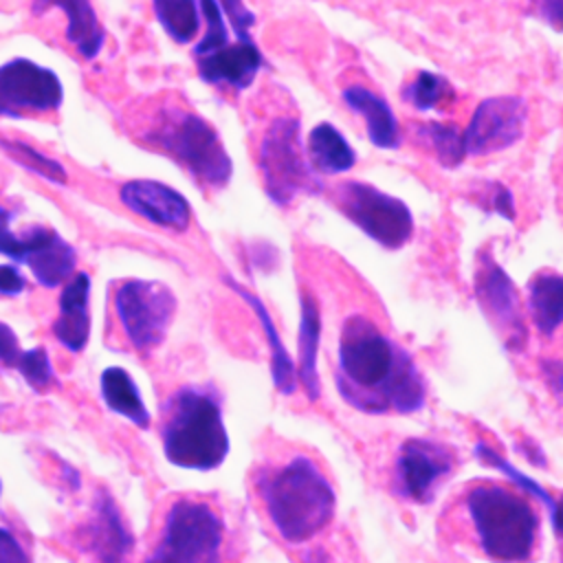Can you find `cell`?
<instances>
[{
  "label": "cell",
  "instance_id": "cell-1",
  "mask_svg": "<svg viewBox=\"0 0 563 563\" xmlns=\"http://www.w3.org/2000/svg\"><path fill=\"white\" fill-rule=\"evenodd\" d=\"M336 387L365 413H413L424 407V378L407 350L365 314H350L339 336Z\"/></svg>",
  "mask_w": 563,
  "mask_h": 563
},
{
  "label": "cell",
  "instance_id": "cell-2",
  "mask_svg": "<svg viewBox=\"0 0 563 563\" xmlns=\"http://www.w3.org/2000/svg\"><path fill=\"white\" fill-rule=\"evenodd\" d=\"M165 457L180 468L213 471L229 455V433L213 387L183 385L163 407Z\"/></svg>",
  "mask_w": 563,
  "mask_h": 563
},
{
  "label": "cell",
  "instance_id": "cell-3",
  "mask_svg": "<svg viewBox=\"0 0 563 563\" xmlns=\"http://www.w3.org/2000/svg\"><path fill=\"white\" fill-rule=\"evenodd\" d=\"M260 490L275 530L288 543L312 539L334 517V488L306 455H295L279 468L266 473Z\"/></svg>",
  "mask_w": 563,
  "mask_h": 563
},
{
  "label": "cell",
  "instance_id": "cell-4",
  "mask_svg": "<svg viewBox=\"0 0 563 563\" xmlns=\"http://www.w3.org/2000/svg\"><path fill=\"white\" fill-rule=\"evenodd\" d=\"M466 510L486 556L499 563L532 556L539 517L528 499L497 484H477L466 493Z\"/></svg>",
  "mask_w": 563,
  "mask_h": 563
},
{
  "label": "cell",
  "instance_id": "cell-5",
  "mask_svg": "<svg viewBox=\"0 0 563 563\" xmlns=\"http://www.w3.org/2000/svg\"><path fill=\"white\" fill-rule=\"evenodd\" d=\"M145 141L180 163L191 178L209 189H220L231 180L233 163L218 132L202 117L183 108H167L145 132Z\"/></svg>",
  "mask_w": 563,
  "mask_h": 563
},
{
  "label": "cell",
  "instance_id": "cell-6",
  "mask_svg": "<svg viewBox=\"0 0 563 563\" xmlns=\"http://www.w3.org/2000/svg\"><path fill=\"white\" fill-rule=\"evenodd\" d=\"M224 526L200 499H178L165 517L161 539L145 563H220Z\"/></svg>",
  "mask_w": 563,
  "mask_h": 563
},
{
  "label": "cell",
  "instance_id": "cell-7",
  "mask_svg": "<svg viewBox=\"0 0 563 563\" xmlns=\"http://www.w3.org/2000/svg\"><path fill=\"white\" fill-rule=\"evenodd\" d=\"M264 191L277 207H288L299 194L319 191V180L301 143V123L295 117L275 119L260 143Z\"/></svg>",
  "mask_w": 563,
  "mask_h": 563
},
{
  "label": "cell",
  "instance_id": "cell-8",
  "mask_svg": "<svg viewBox=\"0 0 563 563\" xmlns=\"http://www.w3.org/2000/svg\"><path fill=\"white\" fill-rule=\"evenodd\" d=\"M114 310L136 352L158 347L176 314V295L156 279H128L114 290Z\"/></svg>",
  "mask_w": 563,
  "mask_h": 563
},
{
  "label": "cell",
  "instance_id": "cell-9",
  "mask_svg": "<svg viewBox=\"0 0 563 563\" xmlns=\"http://www.w3.org/2000/svg\"><path fill=\"white\" fill-rule=\"evenodd\" d=\"M336 205L352 224L385 249H400L413 233L409 207L374 185L358 180L339 185Z\"/></svg>",
  "mask_w": 563,
  "mask_h": 563
},
{
  "label": "cell",
  "instance_id": "cell-10",
  "mask_svg": "<svg viewBox=\"0 0 563 563\" xmlns=\"http://www.w3.org/2000/svg\"><path fill=\"white\" fill-rule=\"evenodd\" d=\"M64 88L59 77L26 57L0 66V117L20 119L33 112H51L62 106Z\"/></svg>",
  "mask_w": 563,
  "mask_h": 563
},
{
  "label": "cell",
  "instance_id": "cell-11",
  "mask_svg": "<svg viewBox=\"0 0 563 563\" xmlns=\"http://www.w3.org/2000/svg\"><path fill=\"white\" fill-rule=\"evenodd\" d=\"M475 295L477 303L504 339L506 347L519 352L528 339L519 295L508 273L488 253L479 255V266L475 273Z\"/></svg>",
  "mask_w": 563,
  "mask_h": 563
},
{
  "label": "cell",
  "instance_id": "cell-12",
  "mask_svg": "<svg viewBox=\"0 0 563 563\" xmlns=\"http://www.w3.org/2000/svg\"><path fill=\"white\" fill-rule=\"evenodd\" d=\"M526 121L528 106L521 97L501 95L479 101L462 132L466 154L486 156L515 145L526 132Z\"/></svg>",
  "mask_w": 563,
  "mask_h": 563
},
{
  "label": "cell",
  "instance_id": "cell-13",
  "mask_svg": "<svg viewBox=\"0 0 563 563\" xmlns=\"http://www.w3.org/2000/svg\"><path fill=\"white\" fill-rule=\"evenodd\" d=\"M453 468V453L433 440L409 438L396 457V488L402 497L429 504L442 477Z\"/></svg>",
  "mask_w": 563,
  "mask_h": 563
},
{
  "label": "cell",
  "instance_id": "cell-14",
  "mask_svg": "<svg viewBox=\"0 0 563 563\" xmlns=\"http://www.w3.org/2000/svg\"><path fill=\"white\" fill-rule=\"evenodd\" d=\"M119 198L132 213L145 218L156 227L169 231H187L191 224L189 200L178 189L165 183L150 178L128 180L121 185Z\"/></svg>",
  "mask_w": 563,
  "mask_h": 563
},
{
  "label": "cell",
  "instance_id": "cell-15",
  "mask_svg": "<svg viewBox=\"0 0 563 563\" xmlns=\"http://www.w3.org/2000/svg\"><path fill=\"white\" fill-rule=\"evenodd\" d=\"M134 537L128 530L119 506L101 490L95 499L92 517L79 528V548L88 552L95 563H125L132 552Z\"/></svg>",
  "mask_w": 563,
  "mask_h": 563
},
{
  "label": "cell",
  "instance_id": "cell-16",
  "mask_svg": "<svg viewBox=\"0 0 563 563\" xmlns=\"http://www.w3.org/2000/svg\"><path fill=\"white\" fill-rule=\"evenodd\" d=\"M22 240L20 264H26L37 284L55 288L75 275V249L48 227H31Z\"/></svg>",
  "mask_w": 563,
  "mask_h": 563
},
{
  "label": "cell",
  "instance_id": "cell-17",
  "mask_svg": "<svg viewBox=\"0 0 563 563\" xmlns=\"http://www.w3.org/2000/svg\"><path fill=\"white\" fill-rule=\"evenodd\" d=\"M262 64V53L253 40H235L207 57H198V75L207 84H227L235 90H244L253 84Z\"/></svg>",
  "mask_w": 563,
  "mask_h": 563
},
{
  "label": "cell",
  "instance_id": "cell-18",
  "mask_svg": "<svg viewBox=\"0 0 563 563\" xmlns=\"http://www.w3.org/2000/svg\"><path fill=\"white\" fill-rule=\"evenodd\" d=\"M90 277L75 273L59 295V317L53 323L55 339L70 352H81L90 336Z\"/></svg>",
  "mask_w": 563,
  "mask_h": 563
},
{
  "label": "cell",
  "instance_id": "cell-19",
  "mask_svg": "<svg viewBox=\"0 0 563 563\" xmlns=\"http://www.w3.org/2000/svg\"><path fill=\"white\" fill-rule=\"evenodd\" d=\"M343 101L350 110L365 119V130L369 141L380 150H396L400 145L398 119L389 103L365 86H347L343 90Z\"/></svg>",
  "mask_w": 563,
  "mask_h": 563
},
{
  "label": "cell",
  "instance_id": "cell-20",
  "mask_svg": "<svg viewBox=\"0 0 563 563\" xmlns=\"http://www.w3.org/2000/svg\"><path fill=\"white\" fill-rule=\"evenodd\" d=\"M299 330H297V358L299 367H295L297 383H301L308 400H317L321 396V383L317 372L319 341H321V312L319 301L310 295H301L299 301Z\"/></svg>",
  "mask_w": 563,
  "mask_h": 563
},
{
  "label": "cell",
  "instance_id": "cell-21",
  "mask_svg": "<svg viewBox=\"0 0 563 563\" xmlns=\"http://www.w3.org/2000/svg\"><path fill=\"white\" fill-rule=\"evenodd\" d=\"M224 282H227V286H231V288L253 308V312L257 314V319H260V323H262V328H264V334H266L268 347H271V358H273V361H271V374H273L275 389H277L279 394H292V391L297 389L295 363H292V358H290V354H288L284 341L279 339V334H277V330H275V323H273V319H271L268 308L264 306V301H262L257 295H253L251 290H246L244 286H240L233 277H224Z\"/></svg>",
  "mask_w": 563,
  "mask_h": 563
},
{
  "label": "cell",
  "instance_id": "cell-22",
  "mask_svg": "<svg viewBox=\"0 0 563 563\" xmlns=\"http://www.w3.org/2000/svg\"><path fill=\"white\" fill-rule=\"evenodd\" d=\"M101 398L106 407L123 418H128L132 424L147 429L150 427V411L145 407V400L134 383V378L123 367H106L99 378Z\"/></svg>",
  "mask_w": 563,
  "mask_h": 563
},
{
  "label": "cell",
  "instance_id": "cell-23",
  "mask_svg": "<svg viewBox=\"0 0 563 563\" xmlns=\"http://www.w3.org/2000/svg\"><path fill=\"white\" fill-rule=\"evenodd\" d=\"M530 319L543 336H552L563 319V279L559 273L541 271L528 284Z\"/></svg>",
  "mask_w": 563,
  "mask_h": 563
},
{
  "label": "cell",
  "instance_id": "cell-24",
  "mask_svg": "<svg viewBox=\"0 0 563 563\" xmlns=\"http://www.w3.org/2000/svg\"><path fill=\"white\" fill-rule=\"evenodd\" d=\"M308 163L321 174H343L354 167L356 152L330 123H317L308 134Z\"/></svg>",
  "mask_w": 563,
  "mask_h": 563
},
{
  "label": "cell",
  "instance_id": "cell-25",
  "mask_svg": "<svg viewBox=\"0 0 563 563\" xmlns=\"http://www.w3.org/2000/svg\"><path fill=\"white\" fill-rule=\"evenodd\" d=\"M57 7L66 13V40L75 44L77 53L84 59H92L99 55L106 42V31L99 24V18L90 2L73 0V2H57Z\"/></svg>",
  "mask_w": 563,
  "mask_h": 563
},
{
  "label": "cell",
  "instance_id": "cell-26",
  "mask_svg": "<svg viewBox=\"0 0 563 563\" xmlns=\"http://www.w3.org/2000/svg\"><path fill=\"white\" fill-rule=\"evenodd\" d=\"M156 20L163 24L165 33L178 42L187 44L198 35L200 11L198 2L191 0H156L152 2Z\"/></svg>",
  "mask_w": 563,
  "mask_h": 563
},
{
  "label": "cell",
  "instance_id": "cell-27",
  "mask_svg": "<svg viewBox=\"0 0 563 563\" xmlns=\"http://www.w3.org/2000/svg\"><path fill=\"white\" fill-rule=\"evenodd\" d=\"M420 139H424L427 147L435 154V158L444 167H455L464 161V139L462 132L453 123H440V121H427L418 125Z\"/></svg>",
  "mask_w": 563,
  "mask_h": 563
},
{
  "label": "cell",
  "instance_id": "cell-28",
  "mask_svg": "<svg viewBox=\"0 0 563 563\" xmlns=\"http://www.w3.org/2000/svg\"><path fill=\"white\" fill-rule=\"evenodd\" d=\"M475 455H477L482 462L490 464L493 468H497V471L506 473V477H508V479H512L521 490H526V493L534 495L537 499H541V501L548 506V512H550V521H552L554 532H559V506H556V499H554L545 488H541L534 479H530L528 475H523L521 471H517V468H515L506 457H501V455H499L493 446H488L486 442H477V446H475Z\"/></svg>",
  "mask_w": 563,
  "mask_h": 563
},
{
  "label": "cell",
  "instance_id": "cell-29",
  "mask_svg": "<svg viewBox=\"0 0 563 563\" xmlns=\"http://www.w3.org/2000/svg\"><path fill=\"white\" fill-rule=\"evenodd\" d=\"M402 97L418 110H438L453 101L455 90L442 75L420 70L416 79L402 90Z\"/></svg>",
  "mask_w": 563,
  "mask_h": 563
},
{
  "label": "cell",
  "instance_id": "cell-30",
  "mask_svg": "<svg viewBox=\"0 0 563 563\" xmlns=\"http://www.w3.org/2000/svg\"><path fill=\"white\" fill-rule=\"evenodd\" d=\"M0 147L9 154L11 161H15L24 169L37 174L44 180H51V183H57V185H64L68 180V174H66V169H64V165L59 161L37 152L35 147H31V145H26L22 141L0 139Z\"/></svg>",
  "mask_w": 563,
  "mask_h": 563
},
{
  "label": "cell",
  "instance_id": "cell-31",
  "mask_svg": "<svg viewBox=\"0 0 563 563\" xmlns=\"http://www.w3.org/2000/svg\"><path fill=\"white\" fill-rule=\"evenodd\" d=\"M198 11L202 13L205 22H207V31L202 35V40L194 46V55L196 57H207L216 51H220L222 46H227L229 42V29H227V20L224 13L220 11L218 2H198Z\"/></svg>",
  "mask_w": 563,
  "mask_h": 563
},
{
  "label": "cell",
  "instance_id": "cell-32",
  "mask_svg": "<svg viewBox=\"0 0 563 563\" xmlns=\"http://www.w3.org/2000/svg\"><path fill=\"white\" fill-rule=\"evenodd\" d=\"M15 369L20 376L35 389L44 391L53 383V365L48 358V352L44 347H33V350H22Z\"/></svg>",
  "mask_w": 563,
  "mask_h": 563
},
{
  "label": "cell",
  "instance_id": "cell-33",
  "mask_svg": "<svg viewBox=\"0 0 563 563\" xmlns=\"http://www.w3.org/2000/svg\"><path fill=\"white\" fill-rule=\"evenodd\" d=\"M220 11L227 13L224 20H229V26H231V31L235 33V37H238L240 42L253 40V37H251V29H253V24H255V13H253L246 4L235 2V0H229V2L220 4Z\"/></svg>",
  "mask_w": 563,
  "mask_h": 563
},
{
  "label": "cell",
  "instance_id": "cell-34",
  "mask_svg": "<svg viewBox=\"0 0 563 563\" xmlns=\"http://www.w3.org/2000/svg\"><path fill=\"white\" fill-rule=\"evenodd\" d=\"M0 563H31L29 552L18 541V537L0 526Z\"/></svg>",
  "mask_w": 563,
  "mask_h": 563
},
{
  "label": "cell",
  "instance_id": "cell-35",
  "mask_svg": "<svg viewBox=\"0 0 563 563\" xmlns=\"http://www.w3.org/2000/svg\"><path fill=\"white\" fill-rule=\"evenodd\" d=\"M9 220H11V213L7 209L0 211V255H7L11 262L20 264L22 240L9 229Z\"/></svg>",
  "mask_w": 563,
  "mask_h": 563
},
{
  "label": "cell",
  "instance_id": "cell-36",
  "mask_svg": "<svg viewBox=\"0 0 563 563\" xmlns=\"http://www.w3.org/2000/svg\"><path fill=\"white\" fill-rule=\"evenodd\" d=\"M20 354H22V347L18 343L15 332L0 321V363L7 367H15Z\"/></svg>",
  "mask_w": 563,
  "mask_h": 563
},
{
  "label": "cell",
  "instance_id": "cell-37",
  "mask_svg": "<svg viewBox=\"0 0 563 563\" xmlns=\"http://www.w3.org/2000/svg\"><path fill=\"white\" fill-rule=\"evenodd\" d=\"M26 282L13 264H0V295L15 297L24 290Z\"/></svg>",
  "mask_w": 563,
  "mask_h": 563
},
{
  "label": "cell",
  "instance_id": "cell-38",
  "mask_svg": "<svg viewBox=\"0 0 563 563\" xmlns=\"http://www.w3.org/2000/svg\"><path fill=\"white\" fill-rule=\"evenodd\" d=\"M490 207L495 213H499L506 220H515V202L506 187L490 185Z\"/></svg>",
  "mask_w": 563,
  "mask_h": 563
},
{
  "label": "cell",
  "instance_id": "cell-39",
  "mask_svg": "<svg viewBox=\"0 0 563 563\" xmlns=\"http://www.w3.org/2000/svg\"><path fill=\"white\" fill-rule=\"evenodd\" d=\"M543 11H552V24L559 26V20H561V2H545V4H543Z\"/></svg>",
  "mask_w": 563,
  "mask_h": 563
},
{
  "label": "cell",
  "instance_id": "cell-40",
  "mask_svg": "<svg viewBox=\"0 0 563 563\" xmlns=\"http://www.w3.org/2000/svg\"><path fill=\"white\" fill-rule=\"evenodd\" d=\"M0 493H2V482H0Z\"/></svg>",
  "mask_w": 563,
  "mask_h": 563
},
{
  "label": "cell",
  "instance_id": "cell-41",
  "mask_svg": "<svg viewBox=\"0 0 563 563\" xmlns=\"http://www.w3.org/2000/svg\"><path fill=\"white\" fill-rule=\"evenodd\" d=\"M0 211H4V207H0Z\"/></svg>",
  "mask_w": 563,
  "mask_h": 563
}]
</instances>
